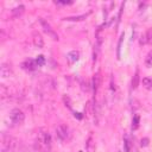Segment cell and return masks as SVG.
<instances>
[{"instance_id":"1","label":"cell","mask_w":152,"mask_h":152,"mask_svg":"<svg viewBox=\"0 0 152 152\" xmlns=\"http://www.w3.org/2000/svg\"><path fill=\"white\" fill-rule=\"evenodd\" d=\"M10 118H11V120H12L13 124L20 125V124H23V121H24V119H25V114H24L23 110H20L19 108H14V109L11 110Z\"/></svg>"},{"instance_id":"2","label":"cell","mask_w":152,"mask_h":152,"mask_svg":"<svg viewBox=\"0 0 152 152\" xmlns=\"http://www.w3.org/2000/svg\"><path fill=\"white\" fill-rule=\"evenodd\" d=\"M39 21H40V24H42V26H43L44 32H45L49 37H51L53 40H58V36H57V33L51 28V26L49 25V23H46L43 18H40V19H39Z\"/></svg>"},{"instance_id":"3","label":"cell","mask_w":152,"mask_h":152,"mask_svg":"<svg viewBox=\"0 0 152 152\" xmlns=\"http://www.w3.org/2000/svg\"><path fill=\"white\" fill-rule=\"evenodd\" d=\"M56 133H57V135H58L62 140H65V139L68 138V135H69V128H68V126H65V125H59V126H57V128H56Z\"/></svg>"},{"instance_id":"4","label":"cell","mask_w":152,"mask_h":152,"mask_svg":"<svg viewBox=\"0 0 152 152\" xmlns=\"http://www.w3.org/2000/svg\"><path fill=\"white\" fill-rule=\"evenodd\" d=\"M39 141L42 145H44L45 147H50L51 146V137L48 132H44V133H40V138H39Z\"/></svg>"},{"instance_id":"5","label":"cell","mask_w":152,"mask_h":152,"mask_svg":"<svg viewBox=\"0 0 152 152\" xmlns=\"http://www.w3.org/2000/svg\"><path fill=\"white\" fill-rule=\"evenodd\" d=\"M24 11H25V6L24 5H19V6L14 7L13 10H11V14H12L13 18H18L24 13Z\"/></svg>"},{"instance_id":"6","label":"cell","mask_w":152,"mask_h":152,"mask_svg":"<svg viewBox=\"0 0 152 152\" xmlns=\"http://www.w3.org/2000/svg\"><path fill=\"white\" fill-rule=\"evenodd\" d=\"M141 44H151L152 43V30H147L146 33L141 37V40H140Z\"/></svg>"},{"instance_id":"7","label":"cell","mask_w":152,"mask_h":152,"mask_svg":"<svg viewBox=\"0 0 152 152\" xmlns=\"http://www.w3.org/2000/svg\"><path fill=\"white\" fill-rule=\"evenodd\" d=\"M0 74H1V77H8L10 75H11V68H10V65H7V64H1V66H0Z\"/></svg>"},{"instance_id":"8","label":"cell","mask_w":152,"mask_h":152,"mask_svg":"<svg viewBox=\"0 0 152 152\" xmlns=\"http://www.w3.org/2000/svg\"><path fill=\"white\" fill-rule=\"evenodd\" d=\"M33 44H34L37 48H43V46H44V40H43V38H42L40 34L36 33V34L33 36Z\"/></svg>"},{"instance_id":"9","label":"cell","mask_w":152,"mask_h":152,"mask_svg":"<svg viewBox=\"0 0 152 152\" xmlns=\"http://www.w3.org/2000/svg\"><path fill=\"white\" fill-rule=\"evenodd\" d=\"M78 56H80L78 51H70V52L68 53L66 58H68V61H69L70 63H74V62H76V61L78 59Z\"/></svg>"},{"instance_id":"10","label":"cell","mask_w":152,"mask_h":152,"mask_svg":"<svg viewBox=\"0 0 152 152\" xmlns=\"http://www.w3.org/2000/svg\"><path fill=\"white\" fill-rule=\"evenodd\" d=\"M36 66H37V64H36V61H33V59H28L23 63V68L28 69V70H33V69H36Z\"/></svg>"},{"instance_id":"11","label":"cell","mask_w":152,"mask_h":152,"mask_svg":"<svg viewBox=\"0 0 152 152\" xmlns=\"http://www.w3.org/2000/svg\"><path fill=\"white\" fill-rule=\"evenodd\" d=\"M100 75L99 74H96V75H94V77H93V89L96 91L97 89H99V86H100Z\"/></svg>"},{"instance_id":"12","label":"cell","mask_w":152,"mask_h":152,"mask_svg":"<svg viewBox=\"0 0 152 152\" xmlns=\"http://www.w3.org/2000/svg\"><path fill=\"white\" fill-rule=\"evenodd\" d=\"M142 86H144L146 89L152 90V80H151V78H148V77L142 78Z\"/></svg>"},{"instance_id":"13","label":"cell","mask_w":152,"mask_h":152,"mask_svg":"<svg viewBox=\"0 0 152 152\" xmlns=\"http://www.w3.org/2000/svg\"><path fill=\"white\" fill-rule=\"evenodd\" d=\"M88 14H82V15H77V17H68V18H64V20H74V21H78V20H83L87 18Z\"/></svg>"},{"instance_id":"14","label":"cell","mask_w":152,"mask_h":152,"mask_svg":"<svg viewBox=\"0 0 152 152\" xmlns=\"http://www.w3.org/2000/svg\"><path fill=\"white\" fill-rule=\"evenodd\" d=\"M138 84H139V72L137 71L135 75L133 76V78H132V88L135 89L138 87Z\"/></svg>"},{"instance_id":"15","label":"cell","mask_w":152,"mask_h":152,"mask_svg":"<svg viewBox=\"0 0 152 152\" xmlns=\"http://www.w3.org/2000/svg\"><path fill=\"white\" fill-rule=\"evenodd\" d=\"M145 65H146L147 68H151V66H152V52H150V53L146 56V58H145Z\"/></svg>"},{"instance_id":"16","label":"cell","mask_w":152,"mask_h":152,"mask_svg":"<svg viewBox=\"0 0 152 152\" xmlns=\"http://www.w3.org/2000/svg\"><path fill=\"white\" fill-rule=\"evenodd\" d=\"M45 63V58H44V56H38L37 57V59H36V64H37V66H42L43 64Z\"/></svg>"},{"instance_id":"17","label":"cell","mask_w":152,"mask_h":152,"mask_svg":"<svg viewBox=\"0 0 152 152\" xmlns=\"http://www.w3.org/2000/svg\"><path fill=\"white\" fill-rule=\"evenodd\" d=\"M138 126H139V116L135 115L133 118V121H132V129H137Z\"/></svg>"},{"instance_id":"18","label":"cell","mask_w":152,"mask_h":152,"mask_svg":"<svg viewBox=\"0 0 152 152\" xmlns=\"http://www.w3.org/2000/svg\"><path fill=\"white\" fill-rule=\"evenodd\" d=\"M63 100H64L65 106H68V108H71V104H70V99H69L68 96H64V97H63Z\"/></svg>"},{"instance_id":"19","label":"cell","mask_w":152,"mask_h":152,"mask_svg":"<svg viewBox=\"0 0 152 152\" xmlns=\"http://www.w3.org/2000/svg\"><path fill=\"white\" fill-rule=\"evenodd\" d=\"M147 144H148V139H146V138H145V139H142V140H141V145H142V146H146Z\"/></svg>"},{"instance_id":"20","label":"cell","mask_w":152,"mask_h":152,"mask_svg":"<svg viewBox=\"0 0 152 152\" xmlns=\"http://www.w3.org/2000/svg\"><path fill=\"white\" fill-rule=\"evenodd\" d=\"M125 147H126V152H129V142L127 140L125 141Z\"/></svg>"},{"instance_id":"21","label":"cell","mask_w":152,"mask_h":152,"mask_svg":"<svg viewBox=\"0 0 152 152\" xmlns=\"http://www.w3.org/2000/svg\"><path fill=\"white\" fill-rule=\"evenodd\" d=\"M75 116H77L78 119H81V118H82V115H81L80 113H75Z\"/></svg>"}]
</instances>
